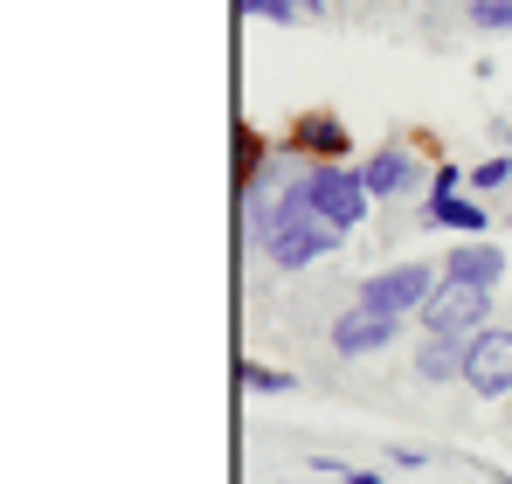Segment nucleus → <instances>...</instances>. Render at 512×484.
Listing matches in <instances>:
<instances>
[{
  "instance_id": "f257e3e1",
  "label": "nucleus",
  "mask_w": 512,
  "mask_h": 484,
  "mask_svg": "<svg viewBox=\"0 0 512 484\" xmlns=\"http://www.w3.org/2000/svg\"><path fill=\"white\" fill-rule=\"evenodd\" d=\"M256 229H263V249H270V263H277V270H305V263H319V256H333V249H340V229L312 215L305 180H298L277 208H256Z\"/></svg>"
},
{
  "instance_id": "f03ea898",
  "label": "nucleus",
  "mask_w": 512,
  "mask_h": 484,
  "mask_svg": "<svg viewBox=\"0 0 512 484\" xmlns=\"http://www.w3.org/2000/svg\"><path fill=\"white\" fill-rule=\"evenodd\" d=\"M305 194H312V215H319V222H333L340 236L367 222V201H374V194H367V180H360V173H346V166H312V173H305Z\"/></svg>"
},
{
  "instance_id": "7ed1b4c3",
  "label": "nucleus",
  "mask_w": 512,
  "mask_h": 484,
  "mask_svg": "<svg viewBox=\"0 0 512 484\" xmlns=\"http://www.w3.org/2000/svg\"><path fill=\"white\" fill-rule=\"evenodd\" d=\"M485 312H492V298H485L478 284L443 277V291L423 305V332L429 339H478V332H485Z\"/></svg>"
},
{
  "instance_id": "20e7f679",
  "label": "nucleus",
  "mask_w": 512,
  "mask_h": 484,
  "mask_svg": "<svg viewBox=\"0 0 512 484\" xmlns=\"http://www.w3.org/2000/svg\"><path fill=\"white\" fill-rule=\"evenodd\" d=\"M429 298H436L429 263H395V270H381V277H367V284H360V305H367V312H381V319H409V312H423Z\"/></svg>"
},
{
  "instance_id": "39448f33",
  "label": "nucleus",
  "mask_w": 512,
  "mask_h": 484,
  "mask_svg": "<svg viewBox=\"0 0 512 484\" xmlns=\"http://www.w3.org/2000/svg\"><path fill=\"white\" fill-rule=\"evenodd\" d=\"M464 381L471 395H512V332H478L471 353H464Z\"/></svg>"
},
{
  "instance_id": "423d86ee",
  "label": "nucleus",
  "mask_w": 512,
  "mask_h": 484,
  "mask_svg": "<svg viewBox=\"0 0 512 484\" xmlns=\"http://www.w3.org/2000/svg\"><path fill=\"white\" fill-rule=\"evenodd\" d=\"M388 339H395V319H381V312H367V305H353V312H340V319H333V353H346V360L381 353Z\"/></svg>"
},
{
  "instance_id": "0eeeda50",
  "label": "nucleus",
  "mask_w": 512,
  "mask_h": 484,
  "mask_svg": "<svg viewBox=\"0 0 512 484\" xmlns=\"http://www.w3.org/2000/svg\"><path fill=\"white\" fill-rule=\"evenodd\" d=\"M443 277H457V284H478V291H492V284L506 277V256H499L492 242H457V249L443 256Z\"/></svg>"
},
{
  "instance_id": "6e6552de",
  "label": "nucleus",
  "mask_w": 512,
  "mask_h": 484,
  "mask_svg": "<svg viewBox=\"0 0 512 484\" xmlns=\"http://www.w3.org/2000/svg\"><path fill=\"white\" fill-rule=\"evenodd\" d=\"M457 187V173H436V201H429V222L436 229H464V236H485V208L478 201H464V194H450Z\"/></svg>"
},
{
  "instance_id": "1a4fd4ad",
  "label": "nucleus",
  "mask_w": 512,
  "mask_h": 484,
  "mask_svg": "<svg viewBox=\"0 0 512 484\" xmlns=\"http://www.w3.org/2000/svg\"><path fill=\"white\" fill-rule=\"evenodd\" d=\"M360 180H367V194H409L416 187V166H409L402 146H381L374 160L360 166Z\"/></svg>"
},
{
  "instance_id": "9d476101",
  "label": "nucleus",
  "mask_w": 512,
  "mask_h": 484,
  "mask_svg": "<svg viewBox=\"0 0 512 484\" xmlns=\"http://www.w3.org/2000/svg\"><path fill=\"white\" fill-rule=\"evenodd\" d=\"M291 146H298V153H319V160H340V153H346V125H340V118H326V111H312V118H298Z\"/></svg>"
},
{
  "instance_id": "9b49d317",
  "label": "nucleus",
  "mask_w": 512,
  "mask_h": 484,
  "mask_svg": "<svg viewBox=\"0 0 512 484\" xmlns=\"http://www.w3.org/2000/svg\"><path fill=\"white\" fill-rule=\"evenodd\" d=\"M464 353H471V339H429L416 353V374L423 381H464Z\"/></svg>"
},
{
  "instance_id": "f8f14e48",
  "label": "nucleus",
  "mask_w": 512,
  "mask_h": 484,
  "mask_svg": "<svg viewBox=\"0 0 512 484\" xmlns=\"http://www.w3.org/2000/svg\"><path fill=\"white\" fill-rule=\"evenodd\" d=\"M256 160H263V146H256V132L243 125V132H236V187H243V194L256 187Z\"/></svg>"
},
{
  "instance_id": "ddd939ff",
  "label": "nucleus",
  "mask_w": 512,
  "mask_h": 484,
  "mask_svg": "<svg viewBox=\"0 0 512 484\" xmlns=\"http://www.w3.org/2000/svg\"><path fill=\"white\" fill-rule=\"evenodd\" d=\"M243 388H256V395H291L298 381H291V374H277V367H256V360H243Z\"/></svg>"
},
{
  "instance_id": "4468645a",
  "label": "nucleus",
  "mask_w": 512,
  "mask_h": 484,
  "mask_svg": "<svg viewBox=\"0 0 512 484\" xmlns=\"http://www.w3.org/2000/svg\"><path fill=\"white\" fill-rule=\"evenodd\" d=\"M471 21H478V28H499V35H506V28H512V0H471Z\"/></svg>"
},
{
  "instance_id": "2eb2a0df",
  "label": "nucleus",
  "mask_w": 512,
  "mask_h": 484,
  "mask_svg": "<svg viewBox=\"0 0 512 484\" xmlns=\"http://www.w3.org/2000/svg\"><path fill=\"white\" fill-rule=\"evenodd\" d=\"M512 180V160H485V166H471V187H506Z\"/></svg>"
},
{
  "instance_id": "dca6fc26",
  "label": "nucleus",
  "mask_w": 512,
  "mask_h": 484,
  "mask_svg": "<svg viewBox=\"0 0 512 484\" xmlns=\"http://www.w3.org/2000/svg\"><path fill=\"white\" fill-rule=\"evenodd\" d=\"M250 14H263V21H298V0H243Z\"/></svg>"
},
{
  "instance_id": "f3484780",
  "label": "nucleus",
  "mask_w": 512,
  "mask_h": 484,
  "mask_svg": "<svg viewBox=\"0 0 512 484\" xmlns=\"http://www.w3.org/2000/svg\"><path fill=\"white\" fill-rule=\"evenodd\" d=\"M499 139H506V146H512V118H499Z\"/></svg>"
}]
</instances>
